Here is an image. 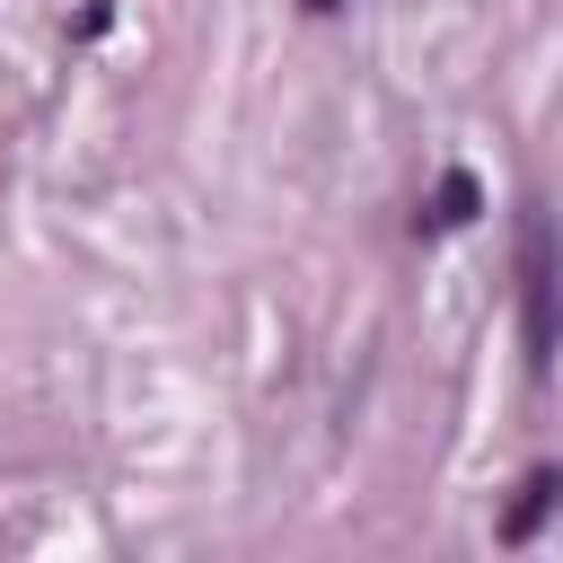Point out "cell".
<instances>
[{"label":"cell","mask_w":563,"mask_h":563,"mask_svg":"<svg viewBox=\"0 0 563 563\" xmlns=\"http://www.w3.org/2000/svg\"><path fill=\"white\" fill-rule=\"evenodd\" d=\"M519 317H528V369L545 378L563 343V238L545 211L519 220Z\"/></svg>","instance_id":"cell-1"},{"label":"cell","mask_w":563,"mask_h":563,"mask_svg":"<svg viewBox=\"0 0 563 563\" xmlns=\"http://www.w3.org/2000/svg\"><path fill=\"white\" fill-rule=\"evenodd\" d=\"M563 501V466H528V484H519V501H510V519H501V537L510 545H528L537 537V519Z\"/></svg>","instance_id":"cell-2"},{"label":"cell","mask_w":563,"mask_h":563,"mask_svg":"<svg viewBox=\"0 0 563 563\" xmlns=\"http://www.w3.org/2000/svg\"><path fill=\"white\" fill-rule=\"evenodd\" d=\"M475 211H484V185H475L466 167H449V176H440V194H431V211H422V229H466Z\"/></svg>","instance_id":"cell-3"},{"label":"cell","mask_w":563,"mask_h":563,"mask_svg":"<svg viewBox=\"0 0 563 563\" xmlns=\"http://www.w3.org/2000/svg\"><path fill=\"white\" fill-rule=\"evenodd\" d=\"M299 9H317V18H325V9H343V0H299Z\"/></svg>","instance_id":"cell-4"}]
</instances>
